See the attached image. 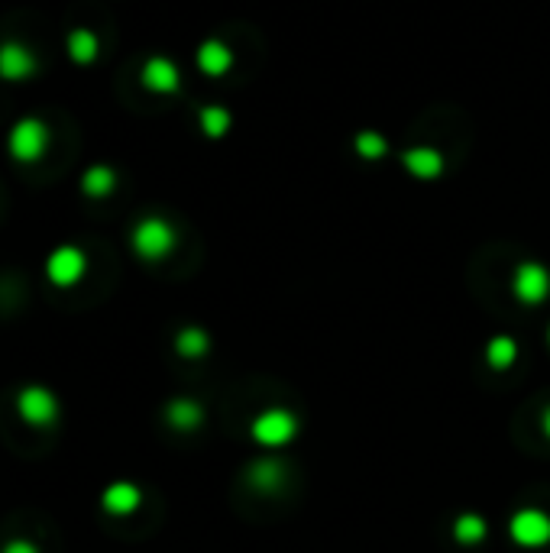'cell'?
I'll return each instance as SVG.
<instances>
[{"label":"cell","mask_w":550,"mask_h":553,"mask_svg":"<svg viewBox=\"0 0 550 553\" xmlns=\"http://www.w3.org/2000/svg\"><path fill=\"white\" fill-rule=\"evenodd\" d=\"M301 431V418L292 408H266L259 411L250 421V437L256 447L263 450H282L288 444H295V437Z\"/></svg>","instance_id":"1"},{"label":"cell","mask_w":550,"mask_h":553,"mask_svg":"<svg viewBox=\"0 0 550 553\" xmlns=\"http://www.w3.org/2000/svg\"><path fill=\"white\" fill-rule=\"evenodd\" d=\"M175 243H178V233L165 217H143L130 233L133 253L146 262H162L175 250Z\"/></svg>","instance_id":"2"},{"label":"cell","mask_w":550,"mask_h":553,"mask_svg":"<svg viewBox=\"0 0 550 553\" xmlns=\"http://www.w3.org/2000/svg\"><path fill=\"white\" fill-rule=\"evenodd\" d=\"M49 140H52V133H49V127L43 120L23 117V120L13 123L10 133H7V152H10L13 162L30 165V162H39L46 156Z\"/></svg>","instance_id":"3"},{"label":"cell","mask_w":550,"mask_h":553,"mask_svg":"<svg viewBox=\"0 0 550 553\" xmlns=\"http://www.w3.org/2000/svg\"><path fill=\"white\" fill-rule=\"evenodd\" d=\"M508 537L521 550H544L550 547V515L544 508H515L508 518Z\"/></svg>","instance_id":"4"},{"label":"cell","mask_w":550,"mask_h":553,"mask_svg":"<svg viewBox=\"0 0 550 553\" xmlns=\"http://www.w3.org/2000/svg\"><path fill=\"white\" fill-rule=\"evenodd\" d=\"M512 295L518 304L525 308H538L550 298V269L544 262H518L515 272H512Z\"/></svg>","instance_id":"5"},{"label":"cell","mask_w":550,"mask_h":553,"mask_svg":"<svg viewBox=\"0 0 550 553\" xmlns=\"http://www.w3.org/2000/svg\"><path fill=\"white\" fill-rule=\"evenodd\" d=\"M17 414L30 424V427H52L59 421V398L46 385H23L17 395Z\"/></svg>","instance_id":"6"},{"label":"cell","mask_w":550,"mask_h":553,"mask_svg":"<svg viewBox=\"0 0 550 553\" xmlns=\"http://www.w3.org/2000/svg\"><path fill=\"white\" fill-rule=\"evenodd\" d=\"M88 272V256L85 250H78V246H55L46 259V279L55 285V288H72L85 279Z\"/></svg>","instance_id":"7"},{"label":"cell","mask_w":550,"mask_h":553,"mask_svg":"<svg viewBox=\"0 0 550 553\" xmlns=\"http://www.w3.org/2000/svg\"><path fill=\"white\" fill-rule=\"evenodd\" d=\"M140 505H143V489L136 482L117 479L101 492V508L110 518H127L133 511H140Z\"/></svg>","instance_id":"8"},{"label":"cell","mask_w":550,"mask_h":553,"mask_svg":"<svg viewBox=\"0 0 550 553\" xmlns=\"http://www.w3.org/2000/svg\"><path fill=\"white\" fill-rule=\"evenodd\" d=\"M36 55L26 43H0V78L4 81H26L36 75Z\"/></svg>","instance_id":"9"},{"label":"cell","mask_w":550,"mask_h":553,"mask_svg":"<svg viewBox=\"0 0 550 553\" xmlns=\"http://www.w3.org/2000/svg\"><path fill=\"white\" fill-rule=\"evenodd\" d=\"M162 414H165V424L178 434H195L204 424V405L198 398H188V395H178L172 402H165Z\"/></svg>","instance_id":"10"},{"label":"cell","mask_w":550,"mask_h":553,"mask_svg":"<svg viewBox=\"0 0 550 553\" xmlns=\"http://www.w3.org/2000/svg\"><path fill=\"white\" fill-rule=\"evenodd\" d=\"M246 486L256 489V492H279L285 486V466L275 460V456H256L246 469Z\"/></svg>","instance_id":"11"},{"label":"cell","mask_w":550,"mask_h":553,"mask_svg":"<svg viewBox=\"0 0 550 553\" xmlns=\"http://www.w3.org/2000/svg\"><path fill=\"white\" fill-rule=\"evenodd\" d=\"M450 537L460 547H479L489 537V521L479 511H460L450 524Z\"/></svg>","instance_id":"12"},{"label":"cell","mask_w":550,"mask_h":553,"mask_svg":"<svg viewBox=\"0 0 550 553\" xmlns=\"http://www.w3.org/2000/svg\"><path fill=\"white\" fill-rule=\"evenodd\" d=\"M178 81H182V75H178V68L175 62L169 59H162V55H153L146 65H143V85L149 91H156V94H172L178 91Z\"/></svg>","instance_id":"13"},{"label":"cell","mask_w":550,"mask_h":553,"mask_svg":"<svg viewBox=\"0 0 550 553\" xmlns=\"http://www.w3.org/2000/svg\"><path fill=\"white\" fill-rule=\"evenodd\" d=\"M405 169L415 175V178H424V182H431V178H437L440 172H444V156H440L437 149L431 146H415V149H408L405 156Z\"/></svg>","instance_id":"14"},{"label":"cell","mask_w":550,"mask_h":553,"mask_svg":"<svg viewBox=\"0 0 550 553\" xmlns=\"http://www.w3.org/2000/svg\"><path fill=\"white\" fill-rule=\"evenodd\" d=\"M483 356H486V366L495 372L512 369L518 363V340L512 334H495V337H489Z\"/></svg>","instance_id":"15"},{"label":"cell","mask_w":550,"mask_h":553,"mask_svg":"<svg viewBox=\"0 0 550 553\" xmlns=\"http://www.w3.org/2000/svg\"><path fill=\"white\" fill-rule=\"evenodd\" d=\"M175 353L182 359H201L211 353V334L204 327L188 324L175 334Z\"/></svg>","instance_id":"16"},{"label":"cell","mask_w":550,"mask_h":553,"mask_svg":"<svg viewBox=\"0 0 550 553\" xmlns=\"http://www.w3.org/2000/svg\"><path fill=\"white\" fill-rule=\"evenodd\" d=\"M65 52H68V59H72V62L91 65L94 59H98L101 43H98V36H94L91 30L78 26V30H72V33L65 36Z\"/></svg>","instance_id":"17"},{"label":"cell","mask_w":550,"mask_h":553,"mask_svg":"<svg viewBox=\"0 0 550 553\" xmlns=\"http://www.w3.org/2000/svg\"><path fill=\"white\" fill-rule=\"evenodd\" d=\"M230 65H233V52L224 43H217V39H208V43L198 49V68L204 75L220 78L230 72Z\"/></svg>","instance_id":"18"},{"label":"cell","mask_w":550,"mask_h":553,"mask_svg":"<svg viewBox=\"0 0 550 553\" xmlns=\"http://www.w3.org/2000/svg\"><path fill=\"white\" fill-rule=\"evenodd\" d=\"M114 188H117V175L110 165H91V169L81 175V191H85L88 198H107Z\"/></svg>","instance_id":"19"},{"label":"cell","mask_w":550,"mask_h":553,"mask_svg":"<svg viewBox=\"0 0 550 553\" xmlns=\"http://www.w3.org/2000/svg\"><path fill=\"white\" fill-rule=\"evenodd\" d=\"M201 130H204V136L217 140V136H224L230 130V114L224 107H204L201 110Z\"/></svg>","instance_id":"20"},{"label":"cell","mask_w":550,"mask_h":553,"mask_svg":"<svg viewBox=\"0 0 550 553\" xmlns=\"http://www.w3.org/2000/svg\"><path fill=\"white\" fill-rule=\"evenodd\" d=\"M356 152H360L363 159H382L385 152H389V143H385L379 133L366 130V133L356 136Z\"/></svg>","instance_id":"21"},{"label":"cell","mask_w":550,"mask_h":553,"mask_svg":"<svg viewBox=\"0 0 550 553\" xmlns=\"http://www.w3.org/2000/svg\"><path fill=\"white\" fill-rule=\"evenodd\" d=\"M0 553H39V547L33 541H23V537H13V541L4 544V550Z\"/></svg>","instance_id":"22"},{"label":"cell","mask_w":550,"mask_h":553,"mask_svg":"<svg viewBox=\"0 0 550 553\" xmlns=\"http://www.w3.org/2000/svg\"><path fill=\"white\" fill-rule=\"evenodd\" d=\"M541 434H544V437L550 440V405H547V408L541 411Z\"/></svg>","instance_id":"23"},{"label":"cell","mask_w":550,"mask_h":553,"mask_svg":"<svg viewBox=\"0 0 550 553\" xmlns=\"http://www.w3.org/2000/svg\"><path fill=\"white\" fill-rule=\"evenodd\" d=\"M544 340H547V347H550V324H547V334H544Z\"/></svg>","instance_id":"24"}]
</instances>
